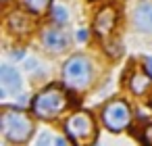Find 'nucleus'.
Listing matches in <instances>:
<instances>
[{"instance_id": "2", "label": "nucleus", "mask_w": 152, "mask_h": 146, "mask_svg": "<svg viewBox=\"0 0 152 146\" xmlns=\"http://www.w3.org/2000/svg\"><path fill=\"white\" fill-rule=\"evenodd\" d=\"M0 125H2L4 138L11 140V142H27L31 131H34L31 119L21 109H4Z\"/></svg>"}, {"instance_id": "19", "label": "nucleus", "mask_w": 152, "mask_h": 146, "mask_svg": "<svg viewBox=\"0 0 152 146\" xmlns=\"http://www.w3.org/2000/svg\"><path fill=\"white\" fill-rule=\"evenodd\" d=\"M56 144H58V146H65L67 140H65V138H56Z\"/></svg>"}, {"instance_id": "14", "label": "nucleus", "mask_w": 152, "mask_h": 146, "mask_svg": "<svg viewBox=\"0 0 152 146\" xmlns=\"http://www.w3.org/2000/svg\"><path fill=\"white\" fill-rule=\"evenodd\" d=\"M48 142H56V138L52 136V134H48V131H44L40 138H38V144H48Z\"/></svg>"}, {"instance_id": "13", "label": "nucleus", "mask_w": 152, "mask_h": 146, "mask_svg": "<svg viewBox=\"0 0 152 146\" xmlns=\"http://www.w3.org/2000/svg\"><path fill=\"white\" fill-rule=\"evenodd\" d=\"M52 19H54V21H58V23H65V21L69 19L67 9H63V7H54V9H52Z\"/></svg>"}, {"instance_id": "20", "label": "nucleus", "mask_w": 152, "mask_h": 146, "mask_svg": "<svg viewBox=\"0 0 152 146\" xmlns=\"http://www.w3.org/2000/svg\"><path fill=\"white\" fill-rule=\"evenodd\" d=\"M150 106H152V98H150Z\"/></svg>"}, {"instance_id": "6", "label": "nucleus", "mask_w": 152, "mask_h": 146, "mask_svg": "<svg viewBox=\"0 0 152 146\" xmlns=\"http://www.w3.org/2000/svg\"><path fill=\"white\" fill-rule=\"evenodd\" d=\"M0 96H9V94H17L21 90V75L17 73V69H13L11 65H2L0 67Z\"/></svg>"}, {"instance_id": "4", "label": "nucleus", "mask_w": 152, "mask_h": 146, "mask_svg": "<svg viewBox=\"0 0 152 146\" xmlns=\"http://www.w3.org/2000/svg\"><path fill=\"white\" fill-rule=\"evenodd\" d=\"M102 119L110 131H123L131 121V109L125 100H110L102 111Z\"/></svg>"}, {"instance_id": "5", "label": "nucleus", "mask_w": 152, "mask_h": 146, "mask_svg": "<svg viewBox=\"0 0 152 146\" xmlns=\"http://www.w3.org/2000/svg\"><path fill=\"white\" fill-rule=\"evenodd\" d=\"M65 134L69 136L71 142H81L88 138H94L96 129H94V121L90 113H75L67 119L65 123Z\"/></svg>"}, {"instance_id": "3", "label": "nucleus", "mask_w": 152, "mask_h": 146, "mask_svg": "<svg viewBox=\"0 0 152 146\" xmlns=\"http://www.w3.org/2000/svg\"><path fill=\"white\" fill-rule=\"evenodd\" d=\"M63 79L69 88H88L92 81V65L83 54L71 56L63 67Z\"/></svg>"}, {"instance_id": "8", "label": "nucleus", "mask_w": 152, "mask_h": 146, "mask_svg": "<svg viewBox=\"0 0 152 146\" xmlns=\"http://www.w3.org/2000/svg\"><path fill=\"white\" fill-rule=\"evenodd\" d=\"M133 23L140 32L152 34V0H144L133 13Z\"/></svg>"}, {"instance_id": "17", "label": "nucleus", "mask_w": 152, "mask_h": 146, "mask_svg": "<svg viewBox=\"0 0 152 146\" xmlns=\"http://www.w3.org/2000/svg\"><path fill=\"white\" fill-rule=\"evenodd\" d=\"M144 69H146V73H150V75H152V56L144 59Z\"/></svg>"}, {"instance_id": "7", "label": "nucleus", "mask_w": 152, "mask_h": 146, "mask_svg": "<svg viewBox=\"0 0 152 146\" xmlns=\"http://www.w3.org/2000/svg\"><path fill=\"white\" fill-rule=\"evenodd\" d=\"M115 25H117V11H115L113 7L102 9V11L96 15V19H94V29H96V34H98L100 38H106V36L115 29Z\"/></svg>"}, {"instance_id": "15", "label": "nucleus", "mask_w": 152, "mask_h": 146, "mask_svg": "<svg viewBox=\"0 0 152 146\" xmlns=\"http://www.w3.org/2000/svg\"><path fill=\"white\" fill-rule=\"evenodd\" d=\"M88 38H90L88 29H79V32H77V40H79V42H86Z\"/></svg>"}, {"instance_id": "18", "label": "nucleus", "mask_w": 152, "mask_h": 146, "mask_svg": "<svg viewBox=\"0 0 152 146\" xmlns=\"http://www.w3.org/2000/svg\"><path fill=\"white\" fill-rule=\"evenodd\" d=\"M36 65H38V63H36V61H34V63H31V61H27V63H25V67H27V69H29V71H31V69H36Z\"/></svg>"}, {"instance_id": "10", "label": "nucleus", "mask_w": 152, "mask_h": 146, "mask_svg": "<svg viewBox=\"0 0 152 146\" xmlns=\"http://www.w3.org/2000/svg\"><path fill=\"white\" fill-rule=\"evenodd\" d=\"M150 81H152V75L148 73V75H135L133 79H131V90H133V94H144L146 92V88L150 86Z\"/></svg>"}, {"instance_id": "16", "label": "nucleus", "mask_w": 152, "mask_h": 146, "mask_svg": "<svg viewBox=\"0 0 152 146\" xmlns=\"http://www.w3.org/2000/svg\"><path fill=\"white\" fill-rule=\"evenodd\" d=\"M23 56H25L23 50H11V59H13V61H19V59H23Z\"/></svg>"}, {"instance_id": "12", "label": "nucleus", "mask_w": 152, "mask_h": 146, "mask_svg": "<svg viewBox=\"0 0 152 146\" xmlns=\"http://www.w3.org/2000/svg\"><path fill=\"white\" fill-rule=\"evenodd\" d=\"M140 115L144 117L146 127H142L144 131H140V134H137V140H140V142H144V144H152V117H146L144 113H140Z\"/></svg>"}, {"instance_id": "11", "label": "nucleus", "mask_w": 152, "mask_h": 146, "mask_svg": "<svg viewBox=\"0 0 152 146\" xmlns=\"http://www.w3.org/2000/svg\"><path fill=\"white\" fill-rule=\"evenodd\" d=\"M50 2H52V0H23V4L27 7V11H31V13H36V15L44 13V11L50 7Z\"/></svg>"}, {"instance_id": "1", "label": "nucleus", "mask_w": 152, "mask_h": 146, "mask_svg": "<svg viewBox=\"0 0 152 146\" xmlns=\"http://www.w3.org/2000/svg\"><path fill=\"white\" fill-rule=\"evenodd\" d=\"M67 92L61 88V86H48L44 88L31 102V109H34V115H38L40 119H54L58 117L65 106H67Z\"/></svg>"}, {"instance_id": "9", "label": "nucleus", "mask_w": 152, "mask_h": 146, "mask_svg": "<svg viewBox=\"0 0 152 146\" xmlns=\"http://www.w3.org/2000/svg\"><path fill=\"white\" fill-rule=\"evenodd\" d=\"M42 44H44V48L50 50V52H61V50L67 48L69 38H67V34H63L61 29H44V34H42Z\"/></svg>"}]
</instances>
